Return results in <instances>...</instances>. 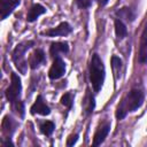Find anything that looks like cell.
I'll return each instance as SVG.
<instances>
[{"label": "cell", "instance_id": "obj_10", "mask_svg": "<svg viewBox=\"0 0 147 147\" xmlns=\"http://www.w3.org/2000/svg\"><path fill=\"white\" fill-rule=\"evenodd\" d=\"M109 130H110V125H109V124L102 125V126L96 131V133L94 134V138H93V146H99V145H101V144L103 142V140L106 139V137L108 136Z\"/></svg>", "mask_w": 147, "mask_h": 147}, {"label": "cell", "instance_id": "obj_17", "mask_svg": "<svg viewBox=\"0 0 147 147\" xmlns=\"http://www.w3.org/2000/svg\"><path fill=\"white\" fill-rule=\"evenodd\" d=\"M118 14H119V16L125 17L127 21H129V20H130V21H132V20H133V17H134V15H133V14H131V10H130L129 8H122V9L118 11Z\"/></svg>", "mask_w": 147, "mask_h": 147}, {"label": "cell", "instance_id": "obj_15", "mask_svg": "<svg viewBox=\"0 0 147 147\" xmlns=\"http://www.w3.org/2000/svg\"><path fill=\"white\" fill-rule=\"evenodd\" d=\"M54 129H55L54 123H53V122H49V121L44 122V123L41 124V126H40V130H41V132H42L45 136H51V134L53 133Z\"/></svg>", "mask_w": 147, "mask_h": 147}, {"label": "cell", "instance_id": "obj_19", "mask_svg": "<svg viewBox=\"0 0 147 147\" xmlns=\"http://www.w3.org/2000/svg\"><path fill=\"white\" fill-rule=\"evenodd\" d=\"M76 1H77V3H78L79 7H82V8H87V7L91 6V3H92L93 0H76Z\"/></svg>", "mask_w": 147, "mask_h": 147}, {"label": "cell", "instance_id": "obj_12", "mask_svg": "<svg viewBox=\"0 0 147 147\" xmlns=\"http://www.w3.org/2000/svg\"><path fill=\"white\" fill-rule=\"evenodd\" d=\"M45 62V54L41 49H37L33 52V54L31 55L30 60H29V63H30V67L32 69H36L38 68L41 63Z\"/></svg>", "mask_w": 147, "mask_h": 147}, {"label": "cell", "instance_id": "obj_16", "mask_svg": "<svg viewBox=\"0 0 147 147\" xmlns=\"http://www.w3.org/2000/svg\"><path fill=\"white\" fill-rule=\"evenodd\" d=\"M61 103L68 108H70L72 106V95L70 93H65L64 95H62L61 98Z\"/></svg>", "mask_w": 147, "mask_h": 147}, {"label": "cell", "instance_id": "obj_21", "mask_svg": "<svg viewBox=\"0 0 147 147\" xmlns=\"http://www.w3.org/2000/svg\"><path fill=\"white\" fill-rule=\"evenodd\" d=\"M107 2H108V0H99V3H100L101 6H105Z\"/></svg>", "mask_w": 147, "mask_h": 147}, {"label": "cell", "instance_id": "obj_18", "mask_svg": "<svg viewBox=\"0 0 147 147\" xmlns=\"http://www.w3.org/2000/svg\"><path fill=\"white\" fill-rule=\"evenodd\" d=\"M111 63H113V68L116 70V69H121V67H122V61H121V59L119 57H117V56H113L111 57Z\"/></svg>", "mask_w": 147, "mask_h": 147}, {"label": "cell", "instance_id": "obj_2", "mask_svg": "<svg viewBox=\"0 0 147 147\" xmlns=\"http://www.w3.org/2000/svg\"><path fill=\"white\" fill-rule=\"evenodd\" d=\"M105 76H106V71H105L103 62L98 54H94L92 56L90 64V79L94 92H99L101 90L105 82Z\"/></svg>", "mask_w": 147, "mask_h": 147}, {"label": "cell", "instance_id": "obj_11", "mask_svg": "<svg viewBox=\"0 0 147 147\" xmlns=\"http://www.w3.org/2000/svg\"><path fill=\"white\" fill-rule=\"evenodd\" d=\"M69 51V46L67 42H62V41H57V42H53L51 45V48H49V53L52 56L56 57L59 56L60 54H64Z\"/></svg>", "mask_w": 147, "mask_h": 147}, {"label": "cell", "instance_id": "obj_5", "mask_svg": "<svg viewBox=\"0 0 147 147\" xmlns=\"http://www.w3.org/2000/svg\"><path fill=\"white\" fill-rule=\"evenodd\" d=\"M64 72H65V63L60 56H56L49 69L48 76L51 79H59L64 75Z\"/></svg>", "mask_w": 147, "mask_h": 147}, {"label": "cell", "instance_id": "obj_13", "mask_svg": "<svg viewBox=\"0 0 147 147\" xmlns=\"http://www.w3.org/2000/svg\"><path fill=\"white\" fill-rule=\"evenodd\" d=\"M45 11H46V9H45L41 5H33V6L30 8L29 13H28L26 20H28L29 22H33V21H36L40 15H42Z\"/></svg>", "mask_w": 147, "mask_h": 147}, {"label": "cell", "instance_id": "obj_20", "mask_svg": "<svg viewBox=\"0 0 147 147\" xmlns=\"http://www.w3.org/2000/svg\"><path fill=\"white\" fill-rule=\"evenodd\" d=\"M77 138H78V134H74V136H70L67 140V146H72L76 141H77Z\"/></svg>", "mask_w": 147, "mask_h": 147}, {"label": "cell", "instance_id": "obj_6", "mask_svg": "<svg viewBox=\"0 0 147 147\" xmlns=\"http://www.w3.org/2000/svg\"><path fill=\"white\" fill-rule=\"evenodd\" d=\"M138 61L141 64L147 63V24L144 28V31L140 37L139 52H138Z\"/></svg>", "mask_w": 147, "mask_h": 147}, {"label": "cell", "instance_id": "obj_1", "mask_svg": "<svg viewBox=\"0 0 147 147\" xmlns=\"http://www.w3.org/2000/svg\"><path fill=\"white\" fill-rule=\"evenodd\" d=\"M144 102V94L140 90H131L125 98L121 101L116 109V117L122 119L126 116L129 111H134L141 107Z\"/></svg>", "mask_w": 147, "mask_h": 147}, {"label": "cell", "instance_id": "obj_8", "mask_svg": "<svg viewBox=\"0 0 147 147\" xmlns=\"http://www.w3.org/2000/svg\"><path fill=\"white\" fill-rule=\"evenodd\" d=\"M71 26L67 23V22H62L60 23L56 28H53V29H49L45 32L46 36L48 37H57V36H67L71 32Z\"/></svg>", "mask_w": 147, "mask_h": 147}, {"label": "cell", "instance_id": "obj_9", "mask_svg": "<svg viewBox=\"0 0 147 147\" xmlns=\"http://www.w3.org/2000/svg\"><path fill=\"white\" fill-rule=\"evenodd\" d=\"M31 113H32V114L44 115V116H46V115H48V114L51 113L49 107L45 103V101H44V99H42L41 95H38V96H37L34 103H33L32 107H31Z\"/></svg>", "mask_w": 147, "mask_h": 147}, {"label": "cell", "instance_id": "obj_7", "mask_svg": "<svg viewBox=\"0 0 147 147\" xmlns=\"http://www.w3.org/2000/svg\"><path fill=\"white\" fill-rule=\"evenodd\" d=\"M21 0H0V11L1 20H5L11 14V11L20 5Z\"/></svg>", "mask_w": 147, "mask_h": 147}, {"label": "cell", "instance_id": "obj_14", "mask_svg": "<svg viewBox=\"0 0 147 147\" xmlns=\"http://www.w3.org/2000/svg\"><path fill=\"white\" fill-rule=\"evenodd\" d=\"M115 32H116V36L119 39H123L126 36V33H127L126 26H125V24L121 20H116L115 21Z\"/></svg>", "mask_w": 147, "mask_h": 147}, {"label": "cell", "instance_id": "obj_4", "mask_svg": "<svg viewBox=\"0 0 147 147\" xmlns=\"http://www.w3.org/2000/svg\"><path fill=\"white\" fill-rule=\"evenodd\" d=\"M21 90H22V85H21V79L16 74H11V82L9 87L6 90V98L8 99V101L11 105H16L20 101V96H21Z\"/></svg>", "mask_w": 147, "mask_h": 147}, {"label": "cell", "instance_id": "obj_3", "mask_svg": "<svg viewBox=\"0 0 147 147\" xmlns=\"http://www.w3.org/2000/svg\"><path fill=\"white\" fill-rule=\"evenodd\" d=\"M33 45L32 41H25V42H21L18 44L14 52H13V60H14V63L16 64V67L18 68V70L21 72H25V67H26V62H25V57H24V54L25 52Z\"/></svg>", "mask_w": 147, "mask_h": 147}]
</instances>
